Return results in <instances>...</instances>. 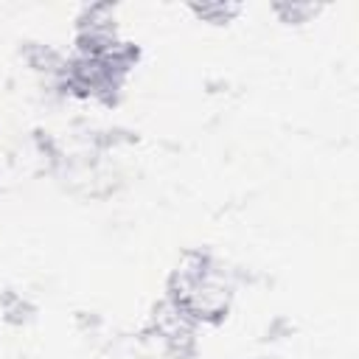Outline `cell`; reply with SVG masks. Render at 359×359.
Masks as SVG:
<instances>
[{
  "instance_id": "1",
  "label": "cell",
  "mask_w": 359,
  "mask_h": 359,
  "mask_svg": "<svg viewBox=\"0 0 359 359\" xmlns=\"http://www.w3.org/2000/svg\"><path fill=\"white\" fill-rule=\"evenodd\" d=\"M34 314H36V309H34V303L28 297H22V294H6V300H3V317H6V323H11V325H28L34 320Z\"/></svg>"
},
{
  "instance_id": "2",
  "label": "cell",
  "mask_w": 359,
  "mask_h": 359,
  "mask_svg": "<svg viewBox=\"0 0 359 359\" xmlns=\"http://www.w3.org/2000/svg\"><path fill=\"white\" fill-rule=\"evenodd\" d=\"M191 11L196 14V17H202V20H208V22H230L238 11H241V6H230V3H202V6H191Z\"/></svg>"
},
{
  "instance_id": "3",
  "label": "cell",
  "mask_w": 359,
  "mask_h": 359,
  "mask_svg": "<svg viewBox=\"0 0 359 359\" xmlns=\"http://www.w3.org/2000/svg\"><path fill=\"white\" fill-rule=\"evenodd\" d=\"M275 11L278 14H283V20L286 22H303L306 17H311V14H317V6H303V3H283V6H275Z\"/></svg>"
}]
</instances>
